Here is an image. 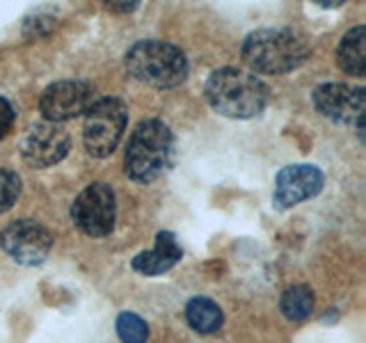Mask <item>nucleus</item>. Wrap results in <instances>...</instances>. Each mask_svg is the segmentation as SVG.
Listing matches in <instances>:
<instances>
[{
	"label": "nucleus",
	"mask_w": 366,
	"mask_h": 343,
	"mask_svg": "<svg viewBox=\"0 0 366 343\" xmlns=\"http://www.w3.org/2000/svg\"><path fill=\"white\" fill-rule=\"evenodd\" d=\"M204 94L215 112L232 119L257 117L268 103V87L257 76L238 69H217L206 80Z\"/></svg>",
	"instance_id": "f257e3e1"
},
{
	"label": "nucleus",
	"mask_w": 366,
	"mask_h": 343,
	"mask_svg": "<svg viewBox=\"0 0 366 343\" xmlns=\"http://www.w3.org/2000/svg\"><path fill=\"white\" fill-rule=\"evenodd\" d=\"M309 57L307 44L291 30L266 28L247 34L243 60L259 74H286L302 66Z\"/></svg>",
	"instance_id": "f03ea898"
},
{
	"label": "nucleus",
	"mask_w": 366,
	"mask_h": 343,
	"mask_svg": "<svg viewBox=\"0 0 366 343\" xmlns=\"http://www.w3.org/2000/svg\"><path fill=\"white\" fill-rule=\"evenodd\" d=\"M129 74L152 87H177L188 76V57L177 46L158 39L137 41L126 53Z\"/></svg>",
	"instance_id": "7ed1b4c3"
},
{
	"label": "nucleus",
	"mask_w": 366,
	"mask_h": 343,
	"mask_svg": "<svg viewBox=\"0 0 366 343\" xmlns=\"http://www.w3.org/2000/svg\"><path fill=\"white\" fill-rule=\"evenodd\" d=\"M172 149H174L172 131L163 121L158 119L140 121L131 135L129 146H126V156H124L126 174L140 183L158 179L169 165Z\"/></svg>",
	"instance_id": "20e7f679"
},
{
	"label": "nucleus",
	"mask_w": 366,
	"mask_h": 343,
	"mask_svg": "<svg viewBox=\"0 0 366 343\" xmlns=\"http://www.w3.org/2000/svg\"><path fill=\"white\" fill-rule=\"evenodd\" d=\"M85 149L89 156L106 158L117 149L126 129V106L119 99H99L85 112Z\"/></svg>",
	"instance_id": "39448f33"
},
{
	"label": "nucleus",
	"mask_w": 366,
	"mask_h": 343,
	"mask_svg": "<svg viewBox=\"0 0 366 343\" xmlns=\"http://www.w3.org/2000/svg\"><path fill=\"white\" fill-rule=\"evenodd\" d=\"M114 192L106 183H92L78 194L71 206L74 224L89 238L108 236L114 227Z\"/></svg>",
	"instance_id": "423d86ee"
},
{
	"label": "nucleus",
	"mask_w": 366,
	"mask_h": 343,
	"mask_svg": "<svg viewBox=\"0 0 366 343\" xmlns=\"http://www.w3.org/2000/svg\"><path fill=\"white\" fill-rule=\"evenodd\" d=\"M94 103V87L85 80H60L44 89L39 108L51 124L80 117Z\"/></svg>",
	"instance_id": "0eeeda50"
},
{
	"label": "nucleus",
	"mask_w": 366,
	"mask_h": 343,
	"mask_svg": "<svg viewBox=\"0 0 366 343\" xmlns=\"http://www.w3.org/2000/svg\"><path fill=\"white\" fill-rule=\"evenodd\" d=\"M0 245L16 263L37 266L49 257L53 238L41 224L34 220H16L0 234Z\"/></svg>",
	"instance_id": "6e6552de"
},
{
	"label": "nucleus",
	"mask_w": 366,
	"mask_h": 343,
	"mask_svg": "<svg viewBox=\"0 0 366 343\" xmlns=\"http://www.w3.org/2000/svg\"><path fill=\"white\" fill-rule=\"evenodd\" d=\"M69 146H71V140L62 126L39 121L32 124L23 135L21 154L32 167H51L69 154Z\"/></svg>",
	"instance_id": "1a4fd4ad"
},
{
	"label": "nucleus",
	"mask_w": 366,
	"mask_h": 343,
	"mask_svg": "<svg viewBox=\"0 0 366 343\" xmlns=\"http://www.w3.org/2000/svg\"><path fill=\"white\" fill-rule=\"evenodd\" d=\"M314 106L318 112L339 124H357L364 129V89L341 83H325L314 91Z\"/></svg>",
	"instance_id": "9d476101"
},
{
	"label": "nucleus",
	"mask_w": 366,
	"mask_h": 343,
	"mask_svg": "<svg viewBox=\"0 0 366 343\" xmlns=\"http://www.w3.org/2000/svg\"><path fill=\"white\" fill-rule=\"evenodd\" d=\"M323 172L314 165H289L274 181V202L282 209H291L309 197H316L323 188Z\"/></svg>",
	"instance_id": "9b49d317"
},
{
	"label": "nucleus",
	"mask_w": 366,
	"mask_h": 343,
	"mask_svg": "<svg viewBox=\"0 0 366 343\" xmlns=\"http://www.w3.org/2000/svg\"><path fill=\"white\" fill-rule=\"evenodd\" d=\"M181 257H183V249L179 245L177 236L169 232H160L156 236L154 249L140 252V254L133 259V270L147 274V277H152V274H163L169 268H174Z\"/></svg>",
	"instance_id": "f8f14e48"
},
{
	"label": "nucleus",
	"mask_w": 366,
	"mask_h": 343,
	"mask_svg": "<svg viewBox=\"0 0 366 343\" xmlns=\"http://www.w3.org/2000/svg\"><path fill=\"white\" fill-rule=\"evenodd\" d=\"M364 39H366V28L357 26L350 32H346V37L341 39L339 51H337V60L339 66L346 71L348 76H357L362 78L366 74V51H364Z\"/></svg>",
	"instance_id": "ddd939ff"
},
{
	"label": "nucleus",
	"mask_w": 366,
	"mask_h": 343,
	"mask_svg": "<svg viewBox=\"0 0 366 343\" xmlns=\"http://www.w3.org/2000/svg\"><path fill=\"white\" fill-rule=\"evenodd\" d=\"M186 320L188 325L199 332V334H213L222 327V309L209 297H192L186 307Z\"/></svg>",
	"instance_id": "4468645a"
},
{
	"label": "nucleus",
	"mask_w": 366,
	"mask_h": 343,
	"mask_svg": "<svg viewBox=\"0 0 366 343\" xmlns=\"http://www.w3.org/2000/svg\"><path fill=\"white\" fill-rule=\"evenodd\" d=\"M314 309V295L307 286H291L282 295V314L289 320H305Z\"/></svg>",
	"instance_id": "2eb2a0df"
},
{
	"label": "nucleus",
	"mask_w": 366,
	"mask_h": 343,
	"mask_svg": "<svg viewBox=\"0 0 366 343\" xmlns=\"http://www.w3.org/2000/svg\"><path fill=\"white\" fill-rule=\"evenodd\" d=\"M117 334L122 343H144L149 339V327L137 314L124 312L117 318Z\"/></svg>",
	"instance_id": "dca6fc26"
},
{
	"label": "nucleus",
	"mask_w": 366,
	"mask_h": 343,
	"mask_svg": "<svg viewBox=\"0 0 366 343\" xmlns=\"http://www.w3.org/2000/svg\"><path fill=\"white\" fill-rule=\"evenodd\" d=\"M21 192V179L11 169L0 167V213L9 211Z\"/></svg>",
	"instance_id": "f3484780"
},
{
	"label": "nucleus",
	"mask_w": 366,
	"mask_h": 343,
	"mask_svg": "<svg viewBox=\"0 0 366 343\" xmlns=\"http://www.w3.org/2000/svg\"><path fill=\"white\" fill-rule=\"evenodd\" d=\"M11 124H14V108L9 106V101L0 96V140L9 133Z\"/></svg>",
	"instance_id": "a211bd4d"
},
{
	"label": "nucleus",
	"mask_w": 366,
	"mask_h": 343,
	"mask_svg": "<svg viewBox=\"0 0 366 343\" xmlns=\"http://www.w3.org/2000/svg\"><path fill=\"white\" fill-rule=\"evenodd\" d=\"M108 7L110 9H119V11H131V9H135V3H131V5H126V3H108Z\"/></svg>",
	"instance_id": "6ab92c4d"
}]
</instances>
